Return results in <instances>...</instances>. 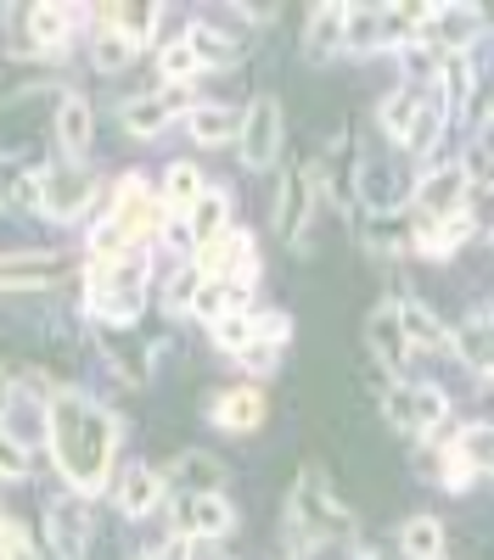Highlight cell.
<instances>
[{
	"instance_id": "cell-12",
	"label": "cell",
	"mask_w": 494,
	"mask_h": 560,
	"mask_svg": "<svg viewBox=\"0 0 494 560\" xmlns=\"http://www.w3.org/2000/svg\"><path fill=\"white\" fill-rule=\"evenodd\" d=\"M90 197H96V179H90L84 168H57V174H45V213H51V219H73Z\"/></svg>"
},
{
	"instance_id": "cell-14",
	"label": "cell",
	"mask_w": 494,
	"mask_h": 560,
	"mask_svg": "<svg viewBox=\"0 0 494 560\" xmlns=\"http://www.w3.org/2000/svg\"><path fill=\"white\" fill-rule=\"evenodd\" d=\"M242 124H248V113H237V107H192L186 113V129H192V140L197 147H225V140H242Z\"/></svg>"
},
{
	"instance_id": "cell-16",
	"label": "cell",
	"mask_w": 494,
	"mask_h": 560,
	"mask_svg": "<svg viewBox=\"0 0 494 560\" xmlns=\"http://www.w3.org/2000/svg\"><path fill=\"white\" fill-rule=\"evenodd\" d=\"M422 107H427V90H411V84H399L393 96H382V107H377V124L388 129V140H411V129H416V118H422Z\"/></svg>"
},
{
	"instance_id": "cell-2",
	"label": "cell",
	"mask_w": 494,
	"mask_h": 560,
	"mask_svg": "<svg viewBox=\"0 0 494 560\" xmlns=\"http://www.w3.org/2000/svg\"><path fill=\"white\" fill-rule=\"evenodd\" d=\"M348 527H354V516H348V504L332 493L326 471H309V477L292 488V522H287V533H292L303 549H321V544H337Z\"/></svg>"
},
{
	"instance_id": "cell-30",
	"label": "cell",
	"mask_w": 494,
	"mask_h": 560,
	"mask_svg": "<svg viewBox=\"0 0 494 560\" xmlns=\"http://www.w3.org/2000/svg\"><path fill=\"white\" fill-rule=\"evenodd\" d=\"M399 325H404V337H411V348H416V342H433V348L444 342L438 314H433L427 303H416V298H411V303H399Z\"/></svg>"
},
{
	"instance_id": "cell-6",
	"label": "cell",
	"mask_w": 494,
	"mask_h": 560,
	"mask_svg": "<svg viewBox=\"0 0 494 560\" xmlns=\"http://www.w3.org/2000/svg\"><path fill=\"white\" fill-rule=\"evenodd\" d=\"M416 208H422V219L427 224H449V219H461V208H467V168H433L422 185H416Z\"/></svg>"
},
{
	"instance_id": "cell-15",
	"label": "cell",
	"mask_w": 494,
	"mask_h": 560,
	"mask_svg": "<svg viewBox=\"0 0 494 560\" xmlns=\"http://www.w3.org/2000/svg\"><path fill=\"white\" fill-rule=\"evenodd\" d=\"M68 264L57 253H23V258H0V287L23 292V287H51Z\"/></svg>"
},
{
	"instance_id": "cell-22",
	"label": "cell",
	"mask_w": 494,
	"mask_h": 560,
	"mask_svg": "<svg viewBox=\"0 0 494 560\" xmlns=\"http://www.w3.org/2000/svg\"><path fill=\"white\" fill-rule=\"evenodd\" d=\"M186 45H192V51H197V62H203V68H237V62H242V45H237L231 34H219V28H208V23H192Z\"/></svg>"
},
{
	"instance_id": "cell-20",
	"label": "cell",
	"mask_w": 494,
	"mask_h": 560,
	"mask_svg": "<svg viewBox=\"0 0 494 560\" xmlns=\"http://www.w3.org/2000/svg\"><path fill=\"white\" fill-rule=\"evenodd\" d=\"M158 499H163V477L152 471V465H129V471L118 477V510L124 516H147Z\"/></svg>"
},
{
	"instance_id": "cell-26",
	"label": "cell",
	"mask_w": 494,
	"mask_h": 560,
	"mask_svg": "<svg viewBox=\"0 0 494 560\" xmlns=\"http://www.w3.org/2000/svg\"><path fill=\"white\" fill-rule=\"evenodd\" d=\"M242 303H248V292H242V287H231V280H208V287L197 292V308H192V314L219 325L225 314H248Z\"/></svg>"
},
{
	"instance_id": "cell-23",
	"label": "cell",
	"mask_w": 494,
	"mask_h": 560,
	"mask_svg": "<svg viewBox=\"0 0 494 560\" xmlns=\"http://www.w3.org/2000/svg\"><path fill=\"white\" fill-rule=\"evenodd\" d=\"M399 549L411 560H444V522L438 516H411L399 527Z\"/></svg>"
},
{
	"instance_id": "cell-29",
	"label": "cell",
	"mask_w": 494,
	"mask_h": 560,
	"mask_svg": "<svg viewBox=\"0 0 494 560\" xmlns=\"http://www.w3.org/2000/svg\"><path fill=\"white\" fill-rule=\"evenodd\" d=\"M203 287H208V275H203V269H174V275H169V287H163V308H169V314H192Z\"/></svg>"
},
{
	"instance_id": "cell-25",
	"label": "cell",
	"mask_w": 494,
	"mask_h": 560,
	"mask_svg": "<svg viewBox=\"0 0 494 560\" xmlns=\"http://www.w3.org/2000/svg\"><path fill=\"white\" fill-rule=\"evenodd\" d=\"M377 45H388V12H371V7H354L348 12V39H343V51H377Z\"/></svg>"
},
{
	"instance_id": "cell-33",
	"label": "cell",
	"mask_w": 494,
	"mask_h": 560,
	"mask_svg": "<svg viewBox=\"0 0 494 560\" xmlns=\"http://www.w3.org/2000/svg\"><path fill=\"white\" fill-rule=\"evenodd\" d=\"M129 57H135V45H129V39L118 34V12H113V23H107V34L96 39V68H102V73H118V68H124Z\"/></svg>"
},
{
	"instance_id": "cell-39",
	"label": "cell",
	"mask_w": 494,
	"mask_h": 560,
	"mask_svg": "<svg viewBox=\"0 0 494 560\" xmlns=\"http://www.w3.org/2000/svg\"><path fill=\"white\" fill-rule=\"evenodd\" d=\"M438 129H444V107H422V118H416V129H411V140H404V147H411V152H427L433 147V140H438Z\"/></svg>"
},
{
	"instance_id": "cell-19",
	"label": "cell",
	"mask_w": 494,
	"mask_h": 560,
	"mask_svg": "<svg viewBox=\"0 0 494 560\" xmlns=\"http://www.w3.org/2000/svg\"><path fill=\"white\" fill-rule=\"evenodd\" d=\"M359 197H366L371 213H393L411 191H404V174H399V168H388V163H366V168H359Z\"/></svg>"
},
{
	"instance_id": "cell-36",
	"label": "cell",
	"mask_w": 494,
	"mask_h": 560,
	"mask_svg": "<svg viewBox=\"0 0 494 560\" xmlns=\"http://www.w3.org/2000/svg\"><path fill=\"white\" fill-rule=\"evenodd\" d=\"M0 560H39V549L28 544V527L12 516H0Z\"/></svg>"
},
{
	"instance_id": "cell-35",
	"label": "cell",
	"mask_w": 494,
	"mask_h": 560,
	"mask_svg": "<svg viewBox=\"0 0 494 560\" xmlns=\"http://www.w3.org/2000/svg\"><path fill=\"white\" fill-rule=\"evenodd\" d=\"M456 454H461L467 465H494V427H489V420H478V427L461 432Z\"/></svg>"
},
{
	"instance_id": "cell-11",
	"label": "cell",
	"mask_w": 494,
	"mask_h": 560,
	"mask_svg": "<svg viewBox=\"0 0 494 560\" xmlns=\"http://www.w3.org/2000/svg\"><path fill=\"white\" fill-rule=\"evenodd\" d=\"M219 482H225V465L219 459H208V454H180L169 471H163V488H174V493H186V499H197V493H219Z\"/></svg>"
},
{
	"instance_id": "cell-31",
	"label": "cell",
	"mask_w": 494,
	"mask_h": 560,
	"mask_svg": "<svg viewBox=\"0 0 494 560\" xmlns=\"http://www.w3.org/2000/svg\"><path fill=\"white\" fill-rule=\"evenodd\" d=\"M467 236H472V224H467V213H461V219H449V224H427L422 236H416V247H422L427 258H444V253H456Z\"/></svg>"
},
{
	"instance_id": "cell-43",
	"label": "cell",
	"mask_w": 494,
	"mask_h": 560,
	"mask_svg": "<svg viewBox=\"0 0 494 560\" xmlns=\"http://www.w3.org/2000/svg\"><path fill=\"white\" fill-rule=\"evenodd\" d=\"M7 404H12V376L0 370V415H7Z\"/></svg>"
},
{
	"instance_id": "cell-9",
	"label": "cell",
	"mask_w": 494,
	"mask_h": 560,
	"mask_svg": "<svg viewBox=\"0 0 494 560\" xmlns=\"http://www.w3.org/2000/svg\"><path fill=\"white\" fill-rule=\"evenodd\" d=\"M174 107H186V90H174V96H135V102H124L118 124H124V135H135V140H152V135L169 129Z\"/></svg>"
},
{
	"instance_id": "cell-28",
	"label": "cell",
	"mask_w": 494,
	"mask_h": 560,
	"mask_svg": "<svg viewBox=\"0 0 494 560\" xmlns=\"http://www.w3.org/2000/svg\"><path fill=\"white\" fill-rule=\"evenodd\" d=\"M208 337L219 353H248V348H259V325H253V314H225Z\"/></svg>"
},
{
	"instance_id": "cell-41",
	"label": "cell",
	"mask_w": 494,
	"mask_h": 560,
	"mask_svg": "<svg viewBox=\"0 0 494 560\" xmlns=\"http://www.w3.org/2000/svg\"><path fill=\"white\" fill-rule=\"evenodd\" d=\"M12 197H18V208H45V174H23Z\"/></svg>"
},
{
	"instance_id": "cell-40",
	"label": "cell",
	"mask_w": 494,
	"mask_h": 560,
	"mask_svg": "<svg viewBox=\"0 0 494 560\" xmlns=\"http://www.w3.org/2000/svg\"><path fill=\"white\" fill-rule=\"evenodd\" d=\"M253 325H259V342H264V348H282L287 331H292L287 314H276V308H269V314H253Z\"/></svg>"
},
{
	"instance_id": "cell-42",
	"label": "cell",
	"mask_w": 494,
	"mask_h": 560,
	"mask_svg": "<svg viewBox=\"0 0 494 560\" xmlns=\"http://www.w3.org/2000/svg\"><path fill=\"white\" fill-rule=\"evenodd\" d=\"M158 560H192V538H186V533H174V538L158 549Z\"/></svg>"
},
{
	"instance_id": "cell-18",
	"label": "cell",
	"mask_w": 494,
	"mask_h": 560,
	"mask_svg": "<svg viewBox=\"0 0 494 560\" xmlns=\"http://www.w3.org/2000/svg\"><path fill=\"white\" fill-rule=\"evenodd\" d=\"M366 342H371V353H377L388 370H393V364H404V353H411V337H404V325H399V303H382V308L371 314Z\"/></svg>"
},
{
	"instance_id": "cell-7",
	"label": "cell",
	"mask_w": 494,
	"mask_h": 560,
	"mask_svg": "<svg viewBox=\"0 0 494 560\" xmlns=\"http://www.w3.org/2000/svg\"><path fill=\"white\" fill-rule=\"evenodd\" d=\"M309 213H314V174H298L287 168L282 174V191H276V230L287 242H298L309 230Z\"/></svg>"
},
{
	"instance_id": "cell-38",
	"label": "cell",
	"mask_w": 494,
	"mask_h": 560,
	"mask_svg": "<svg viewBox=\"0 0 494 560\" xmlns=\"http://www.w3.org/2000/svg\"><path fill=\"white\" fill-rule=\"evenodd\" d=\"M0 477H7V482H23L28 477V454H23V443L12 432H0Z\"/></svg>"
},
{
	"instance_id": "cell-24",
	"label": "cell",
	"mask_w": 494,
	"mask_h": 560,
	"mask_svg": "<svg viewBox=\"0 0 494 560\" xmlns=\"http://www.w3.org/2000/svg\"><path fill=\"white\" fill-rule=\"evenodd\" d=\"M225 219H231V197H225V191H203V197H197V208H192V236H197V247L219 242L225 230H231Z\"/></svg>"
},
{
	"instance_id": "cell-13",
	"label": "cell",
	"mask_w": 494,
	"mask_h": 560,
	"mask_svg": "<svg viewBox=\"0 0 494 560\" xmlns=\"http://www.w3.org/2000/svg\"><path fill=\"white\" fill-rule=\"evenodd\" d=\"M208 420H214V427H225V432H253V427H264V393H253V387L219 393L208 404Z\"/></svg>"
},
{
	"instance_id": "cell-1",
	"label": "cell",
	"mask_w": 494,
	"mask_h": 560,
	"mask_svg": "<svg viewBox=\"0 0 494 560\" xmlns=\"http://www.w3.org/2000/svg\"><path fill=\"white\" fill-rule=\"evenodd\" d=\"M45 432H51L57 471L79 493L107 488L113 448H118V427H113L107 409H96V404L79 398V393H62V398H51V409H45Z\"/></svg>"
},
{
	"instance_id": "cell-34",
	"label": "cell",
	"mask_w": 494,
	"mask_h": 560,
	"mask_svg": "<svg viewBox=\"0 0 494 560\" xmlns=\"http://www.w3.org/2000/svg\"><path fill=\"white\" fill-rule=\"evenodd\" d=\"M411 398H416V432H433L438 420L449 415V398H444L433 382H416V387H411Z\"/></svg>"
},
{
	"instance_id": "cell-32",
	"label": "cell",
	"mask_w": 494,
	"mask_h": 560,
	"mask_svg": "<svg viewBox=\"0 0 494 560\" xmlns=\"http://www.w3.org/2000/svg\"><path fill=\"white\" fill-rule=\"evenodd\" d=\"M197 68H203V62H197V51H192L186 39H174V45H163V51H158V73L174 79V84H186Z\"/></svg>"
},
{
	"instance_id": "cell-4",
	"label": "cell",
	"mask_w": 494,
	"mask_h": 560,
	"mask_svg": "<svg viewBox=\"0 0 494 560\" xmlns=\"http://www.w3.org/2000/svg\"><path fill=\"white\" fill-rule=\"evenodd\" d=\"M242 163L248 168H269L282 158V102L276 96H259L253 107H248V124H242Z\"/></svg>"
},
{
	"instance_id": "cell-8",
	"label": "cell",
	"mask_w": 494,
	"mask_h": 560,
	"mask_svg": "<svg viewBox=\"0 0 494 560\" xmlns=\"http://www.w3.org/2000/svg\"><path fill=\"white\" fill-rule=\"evenodd\" d=\"M174 522H180V533H197V538H225L237 527V510L225 504L219 493H197V499H180V510H174Z\"/></svg>"
},
{
	"instance_id": "cell-44",
	"label": "cell",
	"mask_w": 494,
	"mask_h": 560,
	"mask_svg": "<svg viewBox=\"0 0 494 560\" xmlns=\"http://www.w3.org/2000/svg\"><path fill=\"white\" fill-rule=\"evenodd\" d=\"M489 124H494V96H489Z\"/></svg>"
},
{
	"instance_id": "cell-5",
	"label": "cell",
	"mask_w": 494,
	"mask_h": 560,
	"mask_svg": "<svg viewBox=\"0 0 494 560\" xmlns=\"http://www.w3.org/2000/svg\"><path fill=\"white\" fill-rule=\"evenodd\" d=\"M45 538H51L57 560H84V549H90V504L73 499V493L51 499L45 504Z\"/></svg>"
},
{
	"instance_id": "cell-27",
	"label": "cell",
	"mask_w": 494,
	"mask_h": 560,
	"mask_svg": "<svg viewBox=\"0 0 494 560\" xmlns=\"http://www.w3.org/2000/svg\"><path fill=\"white\" fill-rule=\"evenodd\" d=\"M197 197H203V174L192 168V163H174L169 174H163V208H197Z\"/></svg>"
},
{
	"instance_id": "cell-10",
	"label": "cell",
	"mask_w": 494,
	"mask_h": 560,
	"mask_svg": "<svg viewBox=\"0 0 494 560\" xmlns=\"http://www.w3.org/2000/svg\"><path fill=\"white\" fill-rule=\"evenodd\" d=\"M343 39H348V7H314V12H309V23H303V51H309V62L337 57Z\"/></svg>"
},
{
	"instance_id": "cell-21",
	"label": "cell",
	"mask_w": 494,
	"mask_h": 560,
	"mask_svg": "<svg viewBox=\"0 0 494 560\" xmlns=\"http://www.w3.org/2000/svg\"><path fill=\"white\" fill-rule=\"evenodd\" d=\"M23 28H28V45H39V51H57V45L73 34V12H68V7H28Z\"/></svg>"
},
{
	"instance_id": "cell-17",
	"label": "cell",
	"mask_w": 494,
	"mask_h": 560,
	"mask_svg": "<svg viewBox=\"0 0 494 560\" xmlns=\"http://www.w3.org/2000/svg\"><path fill=\"white\" fill-rule=\"evenodd\" d=\"M90 135H96V113H90V102L73 90V96L57 102V140L68 147V158H84L90 152Z\"/></svg>"
},
{
	"instance_id": "cell-3",
	"label": "cell",
	"mask_w": 494,
	"mask_h": 560,
	"mask_svg": "<svg viewBox=\"0 0 494 560\" xmlns=\"http://www.w3.org/2000/svg\"><path fill=\"white\" fill-rule=\"evenodd\" d=\"M141 303H147V258L124 253V258H113L90 275V308H96V319L129 325L141 314Z\"/></svg>"
},
{
	"instance_id": "cell-37",
	"label": "cell",
	"mask_w": 494,
	"mask_h": 560,
	"mask_svg": "<svg viewBox=\"0 0 494 560\" xmlns=\"http://www.w3.org/2000/svg\"><path fill=\"white\" fill-rule=\"evenodd\" d=\"M382 409H388V420H393V427L416 432V398H411V387L388 382V393H382Z\"/></svg>"
}]
</instances>
